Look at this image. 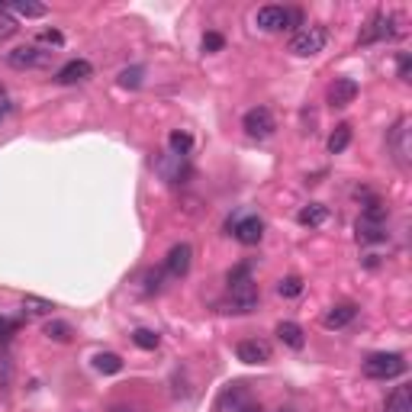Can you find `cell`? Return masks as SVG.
<instances>
[{
	"label": "cell",
	"instance_id": "3957f363",
	"mask_svg": "<svg viewBox=\"0 0 412 412\" xmlns=\"http://www.w3.org/2000/svg\"><path fill=\"white\" fill-rule=\"evenodd\" d=\"M258 303H261V296H258L255 280L238 284V286H229V300H226V309H229V313L248 316V313H255V309H258Z\"/></svg>",
	"mask_w": 412,
	"mask_h": 412
},
{
	"label": "cell",
	"instance_id": "cb8c5ba5",
	"mask_svg": "<svg viewBox=\"0 0 412 412\" xmlns=\"http://www.w3.org/2000/svg\"><path fill=\"white\" fill-rule=\"evenodd\" d=\"M23 309H26L29 316H52L55 303H52V300H43V296L26 294V296H23Z\"/></svg>",
	"mask_w": 412,
	"mask_h": 412
},
{
	"label": "cell",
	"instance_id": "5b68a950",
	"mask_svg": "<svg viewBox=\"0 0 412 412\" xmlns=\"http://www.w3.org/2000/svg\"><path fill=\"white\" fill-rule=\"evenodd\" d=\"M393 35H396V16L374 13L370 23L364 26V33L357 35V45H370V43H380V39H393Z\"/></svg>",
	"mask_w": 412,
	"mask_h": 412
},
{
	"label": "cell",
	"instance_id": "52a82bcc",
	"mask_svg": "<svg viewBox=\"0 0 412 412\" xmlns=\"http://www.w3.org/2000/svg\"><path fill=\"white\" fill-rule=\"evenodd\" d=\"M286 20H290V10L286 7H277V4H267L255 13V26L261 33H277V29H286Z\"/></svg>",
	"mask_w": 412,
	"mask_h": 412
},
{
	"label": "cell",
	"instance_id": "30bf717a",
	"mask_svg": "<svg viewBox=\"0 0 412 412\" xmlns=\"http://www.w3.org/2000/svg\"><path fill=\"white\" fill-rule=\"evenodd\" d=\"M158 174L165 177V181H171V184H184V177L190 174V165H187V158H181V155H165V158H158Z\"/></svg>",
	"mask_w": 412,
	"mask_h": 412
},
{
	"label": "cell",
	"instance_id": "836d02e7",
	"mask_svg": "<svg viewBox=\"0 0 412 412\" xmlns=\"http://www.w3.org/2000/svg\"><path fill=\"white\" fill-rule=\"evenodd\" d=\"M16 33V23L10 16H0V39H7V35Z\"/></svg>",
	"mask_w": 412,
	"mask_h": 412
},
{
	"label": "cell",
	"instance_id": "f35d334b",
	"mask_svg": "<svg viewBox=\"0 0 412 412\" xmlns=\"http://www.w3.org/2000/svg\"><path fill=\"white\" fill-rule=\"evenodd\" d=\"M110 412H135V409H129V406H113Z\"/></svg>",
	"mask_w": 412,
	"mask_h": 412
},
{
	"label": "cell",
	"instance_id": "74e56055",
	"mask_svg": "<svg viewBox=\"0 0 412 412\" xmlns=\"http://www.w3.org/2000/svg\"><path fill=\"white\" fill-rule=\"evenodd\" d=\"M238 412H265V409H261L258 403H248V406H242V409H238Z\"/></svg>",
	"mask_w": 412,
	"mask_h": 412
},
{
	"label": "cell",
	"instance_id": "5bb4252c",
	"mask_svg": "<svg viewBox=\"0 0 412 412\" xmlns=\"http://www.w3.org/2000/svg\"><path fill=\"white\" fill-rule=\"evenodd\" d=\"M252 399H248V386L245 384H229L223 393H219V412H238L242 406H248Z\"/></svg>",
	"mask_w": 412,
	"mask_h": 412
},
{
	"label": "cell",
	"instance_id": "ba28073f",
	"mask_svg": "<svg viewBox=\"0 0 412 412\" xmlns=\"http://www.w3.org/2000/svg\"><path fill=\"white\" fill-rule=\"evenodd\" d=\"M190 265H194V248H190L187 242L174 245L168 252V258H165V271H168L171 277H187Z\"/></svg>",
	"mask_w": 412,
	"mask_h": 412
},
{
	"label": "cell",
	"instance_id": "8992f818",
	"mask_svg": "<svg viewBox=\"0 0 412 412\" xmlns=\"http://www.w3.org/2000/svg\"><path fill=\"white\" fill-rule=\"evenodd\" d=\"M229 229L242 245H258L265 238V223L258 216H238L235 223H229Z\"/></svg>",
	"mask_w": 412,
	"mask_h": 412
},
{
	"label": "cell",
	"instance_id": "277c9868",
	"mask_svg": "<svg viewBox=\"0 0 412 412\" xmlns=\"http://www.w3.org/2000/svg\"><path fill=\"white\" fill-rule=\"evenodd\" d=\"M242 129L252 135V139H267V135H274V129H277V119H274V113L267 110V106H252L242 119Z\"/></svg>",
	"mask_w": 412,
	"mask_h": 412
},
{
	"label": "cell",
	"instance_id": "e0dca14e",
	"mask_svg": "<svg viewBox=\"0 0 412 412\" xmlns=\"http://www.w3.org/2000/svg\"><path fill=\"white\" fill-rule=\"evenodd\" d=\"M393 152H396V161L399 165H409V119H399V126L393 129V139H390Z\"/></svg>",
	"mask_w": 412,
	"mask_h": 412
},
{
	"label": "cell",
	"instance_id": "603a6c76",
	"mask_svg": "<svg viewBox=\"0 0 412 412\" xmlns=\"http://www.w3.org/2000/svg\"><path fill=\"white\" fill-rule=\"evenodd\" d=\"M94 367H97L100 374H119V370H123V357L113 355V351H100V355L94 357Z\"/></svg>",
	"mask_w": 412,
	"mask_h": 412
},
{
	"label": "cell",
	"instance_id": "e575fe53",
	"mask_svg": "<svg viewBox=\"0 0 412 412\" xmlns=\"http://www.w3.org/2000/svg\"><path fill=\"white\" fill-rule=\"evenodd\" d=\"M409 71H412V58L403 52V55H399V77H403V81H409Z\"/></svg>",
	"mask_w": 412,
	"mask_h": 412
},
{
	"label": "cell",
	"instance_id": "8fae6325",
	"mask_svg": "<svg viewBox=\"0 0 412 412\" xmlns=\"http://www.w3.org/2000/svg\"><path fill=\"white\" fill-rule=\"evenodd\" d=\"M91 74H94L91 62H84V58H71L68 65H62V68H58L55 81H58V84H84Z\"/></svg>",
	"mask_w": 412,
	"mask_h": 412
},
{
	"label": "cell",
	"instance_id": "4dcf8cb0",
	"mask_svg": "<svg viewBox=\"0 0 412 412\" xmlns=\"http://www.w3.org/2000/svg\"><path fill=\"white\" fill-rule=\"evenodd\" d=\"M223 45H226V39L219 33H206V35H203V49H206V52H223Z\"/></svg>",
	"mask_w": 412,
	"mask_h": 412
},
{
	"label": "cell",
	"instance_id": "6da1fadb",
	"mask_svg": "<svg viewBox=\"0 0 412 412\" xmlns=\"http://www.w3.org/2000/svg\"><path fill=\"white\" fill-rule=\"evenodd\" d=\"M406 357L396 355V351H390V355H370L367 361H364V377L370 380H393L399 377V374H406Z\"/></svg>",
	"mask_w": 412,
	"mask_h": 412
},
{
	"label": "cell",
	"instance_id": "d6a6232c",
	"mask_svg": "<svg viewBox=\"0 0 412 412\" xmlns=\"http://www.w3.org/2000/svg\"><path fill=\"white\" fill-rule=\"evenodd\" d=\"M16 332V322L7 319V316H0V338H10Z\"/></svg>",
	"mask_w": 412,
	"mask_h": 412
},
{
	"label": "cell",
	"instance_id": "d590c367",
	"mask_svg": "<svg viewBox=\"0 0 412 412\" xmlns=\"http://www.w3.org/2000/svg\"><path fill=\"white\" fill-rule=\"evenodd\" d=\"M43 43H49V45H62V33H58V29H45V33H43Z\"/></svg>",
	"mask_w": 412,
	"mask_h": 412
},
{
	"label": "cell",
	"instance_id": "ac0fdd59",
	"mask_svg": "<svg viewBox=\"0 0 412 412\" xmlns=\"http://www.w3.org/2000/svg\"><path fill=\"white\" fill-rule=\"evenodd\" d=\"M277 338L286 345V348H294V351H300L303 345H306V335H303V328L296 325V322H280V325H277Z\"/></svg>",
	"mask_w": 412,
	"mask_h": 412
},
{
	"label": "cell",
	"instance_id": "d4e9b609",
	"mask_svg": "<svg viewBox=\"0 0 412 412\" xmlns=\"http://www.w3.org/2000/svg\"><path fill=\"white\" fill-rule=\"evenodd\" d=\"M71 325L68 322H62V319H52V322H45V338H52V342H71Z\"/></svg>",
	"mask_w": 412,
	"mask_h": 412
},
{
	"label": "cell",
	"instance_id": "4316f807",
	"mask_svg": "<svg viewBox=\"0 0 412 412\" xmlns=\"http://www.w3.org/2000/svg\"><path fill=\"white\" fill-rule=\"evenodd\" d=\"M277 294L284 296V300H296V296L303 294V280L296 277V274H290V277H284L277 284Z\"/></svg>",
	"mask_w": 412,
	"mask_h": 412
},
{
	"label": "cell",
	"instance_id": "2e32d148",
	"mask_svg": "<svg viewBox=\"0 0 412 412\" xmlns=\"http://www.w3.org/2000/svg\"><path fill=\"white\" fill-rule=\"evenodd\" d=\"M355 316H357L355 303H335V306L322 316V325L325 328H345L348 322H355Z\"/></svg>",
	"mask_w": 412,
	"mask_h": 412
},
{
	"label": "cell",
	"instance_id": "7c38bea8",
	"mask_svg": "<svg viewBox=\"0 0 412 412\" xmlns=\"http://www.w3.org/2000/svg\"><path fill=\"white\" fill-rule=\"evenodd\" d=\"M357 242H367V245H377V242H386V219H377V216H361L357 219Z\"/></svg>",
	"mask_w": 412,
	"mask_h": 412
},
{
	"label": "cell",
	"instance_id": "7402d4cb",
	"mask_svg": "<svg viewBox=\"0 0 412 412\" xmlns=\"http://www.w3.org/2000/svg\"><path fill=\"white\" fill-rule=\"evenodd\" d=\"M348 145H351V126H348V123H342V126H335V133L328 135V152L342 155Z\"/></svg>",
	"mask_w": 412,
	"mask_h": 412
},
{
	"label": "cell",
	"instance_id": "f1b7e54d",
	"mask_svg": "<svg viewBox=\"0 0 412 412\" xmlns=\"http://www.w3.org/2000/svg\"><path fill=\"white\" fill-rule=\"evenodd\" d=\"M248 280H252V265H238L235 271H229V286L248 284Z\"/></svg>",
	"mask_w": 412,
	"mask_h": 412
},
{
	"label": "cell",
	"instance_id": "9c48e42d",
	"mask_svg": "<svg viewBox=\"0 0 412 412\" xmlns=\"http://www.w3.org/2000/svg\"><path fill=\"white\" fill-rule=\"evenodd\" d=\"M45 58H49V52L35 49V45H20V49H13L7 55V62H10V68L26 71V68H39V65H45Z\"/></svg>",
	"mask_w": 412,
	"mask_h": 412
},
{
	"label": "cell",
	"instance_id": "83f0119b",
	"mask_svg": "<svg viewBox=\"0 0 412 412\" xmlns=\"http://www.w3.org/2000/svg\"><path fill=\"white\" fill-rule=\"evenodd\" d=\"M168 145H171V155H181V158H187L190 148H194V139H190L187 133H171Z\"/></svg>",
	"mask_w": 412,
	"mask_h": 412
},
{
	"label": "cell",
	"instance_id": "ffe728a7",
	"mask_svg": "<svg viewBox=\"0 0 412 412\" xmlns=\"http://www.w3.org/2000/svg\"><path fill=\"white\" fill-rule=\"evenodd\" d=\"M325 219H328V210L322 206V203H309V206H303V210L296 213V223H300V226H309V229L322 226Z\"/></svg>",
	"mask_w": 412,
	"mask_h": 412
},
{
	"label": "cell",
	"instance_id": "9a60e30c",
	"mask_svg": "<svg viewBox=\"0 0 412 412\" xmlns=\"http://www.w3.org/2000/svg\"><path fill=\"white\" fill-rule=\"evenodd\" d=\"M355 97H357V84L351 77H335L332 87H328V104L332 106H348L355 104Z\"/></svg>",
	"mask_w": 412,
	"mask_h": 412
},
{
	"label": "cell",
	"instance_id": "44dd1931",
	"mask_svg": "<svg viewBox=\"0 0 412 412\" xmlns=\"http://www.w3.org/2000/svg\"><path fill=\"white\" fill-rule=\"evenodd\" d=\"M10 10H13L16 16H23V20H43V16L49 13L45 4H29V0H16V4H10Z\"/></svg>",
	"mask_w": 412,
	"mask_h": 412
},
{
	"label": "cell",
	"instance_id": "484cf974",
	"mask_svg": "<svg viewBox=\"0 0 412 412\" xmlns=\"http://www.w3.org/2000/svg\"><path fill=\"white\" fill-rule=\"evenodd\" d=\"M133 342L139 345L142 351H155L161 345V335H158V332H152V328H135V332H133Z\"/></svg>",
	"mask_w": 412,
	"mask_h": 412
},
{
	"label": "cell",
	"instance_id": "1f68e13d",
	"mask_svg": "<svg viewBox=\"0 0 412 412\" xmlns=\"http://www.w3.org/2000/svg\"><path fill=\"white\" fill-rule=\"evenodd\" d=\"M142 280H145V286H142L145 294H158V290H161V274L158 271H148Z\"/></svg>",
	"mask_w": 412,
	"mask_h": 412
},
{
	"label": "cell",
	"instance_id": "4fadbf2b",
	"mask_svg": "<svg viewBox=\"0 0 412 412\" xmlns=\"http://www.w3.org/2000/svg\"><path fill=\"white\" fill-rule=\"evenodd\" d=\"M235 355H238L242 364H267L271 361V348H267V342H258V338H245V342H238Z\"/></svg>",
	"mask_w": 412,
	"mask_h": 412
},
{
	"label": "cell",
	"instance_id": "d6986e66",
	"mask_svg": "<svg viewBox=\"0 0 412 412\" xmlns=\"http://www.w3.org/2000/svg\"><path fill=\"white\" fill-rule=\"evenodd\" d=\"M384 412H412V386H396L386 396Z\"/></svg>",
	"mask_w": 412,
	"mask_h": 412
},
{
	"label": "cell",
	"instance_id": "f546056e",
	"mask_svg": "<svg viewBox=\"0 0 412 412\" xmlns=\"http://www.w3.org/2000/svg\"><path fill=\"white\" fill-rule=\"evenodd\" d=\"M119 84L123 87H139L142 84V68H126L119 74Z\"/></svg>",
	"mask_w": 412,
	"mask_h": 412
},
{
	"label": "cell",
	"instance_id": "8d00e7d4",
	"mask_svg": "<svg viewBox=\"0 0 412 412\" xmlns=\"http://www.w3.org/2000/svg\"><path fill=\"white\" fill-rule=\"evenodd\" d=\"M10 380V364H7V357H0V384H7Z\"/></svg>",
	"mask_w": 412,
	"mask_h": 412
},
{
	"label": "cell",
	"instance_id": "7a4b0ae2",
	"mask_svg": "<svg viewBox=\"0 0 412 412\" xmlns=\"http://www.w3.org/2000/svg\"><path fill=\"white\" fill-rule=\"evenodd\" d=\"M328 43V33L325 26H303L294 33V39H290V52H294L296 58H309V55H319L322 49H325Z\"/></svg>",
	"mask_w": 412,
	"mask_h": 412
}]
</instances>
